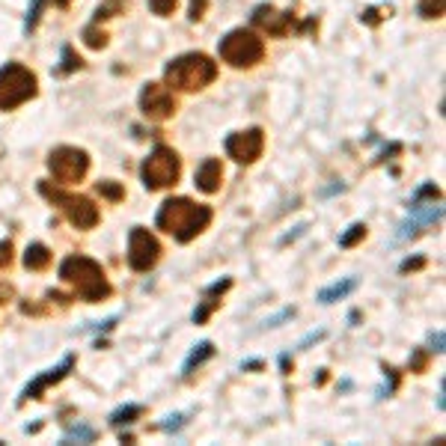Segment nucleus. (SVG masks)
Returning a JSON list of instances; mask_svg holds the SVG:
<instances>
[{"instance_id":"obj_1","label":"nucleus","mask_w":446,"mask_h":446,"mask_svg":"<svg viewBox=\"0 0 446 446\" xmlns=\"http://www.w3.org/2000/svg\"><path fill=\"white\" fill-rule=\"evenodd\" d=\"M208 223H212V208L194 203V200H188V196L164 200L158 208V215H155V227L170 232L179 244L194 241Z\"/></svg>"},{"instance_id":"obj_2","label":"nucleus","mask_w":446,"mask_h":446,"mask_svg":"<svg viewBox=\"0 0 446 446\" xmlns=\"http://www.w3.org/2000/svg\"><path fill=\"white\" fill-rule=\"evenodd\" d=\"M60 280L74 286L86 304H98V301H107L110 297V283L104 277L102 265L90 256H66L63 265H60Z\"/></svg>"},{"instance_id":"obj_3","label":"nucleus","mask_w":446,"mask_h":446,"mask_svg":"<svg viewBox=\"0 0 446 446\" xmlns=\"http://www.w3.org/2000/svg\"><path fill=\"white\" fill-rule=\"evenodd\" d=\"M164 78L170 86H176V90L194 93V90H203V86H208L217 78V66H215V60L205 54H182L167 63Z\"/></svg>"},{"instance_id":"obj_4","label":"nucleus","mask_w":446,"mask_h":446,"mask_svg":"<svg viewBox=\"0 0 446 446\" xmlns=\"http://www.w3.org/2000/svg\"><path fill=\"white\" fill-rule=\"evenodd\" d=\"M182 176V158L170 146H155L140 167V179L146 191H164L173 188Z\"/></svg>"},{"instance_id":"obj_5","label":"nucleus","mask_w":446,"mask_h":446,"mask_svg":"<svg viewBox=\"0 0 446 446\" xmlns=\"http://www.w3.org/2000/svg\"><path fill=\"white\" fill-rule=\"evenodd\" d=\"M217 51H220V57L227 60L229 66H235V69H250V66H256L259 60L265 57V42L259 39V36L253 33V30H232V33H227L220 39V45H217Z\"/></svg>"},{"instance_id":"obj_6","label":"nucleus","mask_w":446,"mask_h":446,"mask_svg":"<svg viewBox=\"0 0 446 446\" xmlns=\"http://www.w3.org/2000/svg\"><path fill=\"white\" fill-rule=\"evenodd\" d=\"M36 74L21 63H6L0 69V110H12L36 95Z\"/></svg>"},{"instance_id":"obj_7","label":"nucleus","mask_w":446,"mask_h":446,"mask_svg":"<svg viewBox=\"0 0 446 446\" xmlns=\"http://www.w3.org/2000/svg\"><path fill=\"white\" fill-rule=\"evenodd\" d=\"M39 194L45 200H51L57 208H63V215L69 217L72 227L78 229H93L98 223V208L93 205V200H86V196H78V194H66L54 188L51 182H39Z\"/></svg>"},{"instance_id":"obj_8","label":"nucleus","mask_w":446,"mask_h":446,"mask_svg":"<svg viewBox=\"0 0 446 446\" xmlns=\"http://www.w3.org/2000/svg\"><path fill=\"white\" fill-rule=\"evenodd\" d=\"M48 170L54 173V179L60 184H74L86 176L90 170V155L78 146H57L51 155H48Z\"/></svg>"},{"instance_id":"obj_9","label":"nucleus","mask_w":446,"mask_h":446,"mask_svg":"<svg viewBox=\"0 0 446 446\" xmlns=\"http://www.w3.org/2000/svg\"><path fill=\"white\" fill-rule=\"evenodd\" d=\"M158 259H161V244L158 238L149 229L143 227H134L128 232V265L131 271H152L158 265Z\"/></svg>"},{"instance_id":"obj_10","label":"nucleus","mask_w":446,"mask_h":446,"mask_svg":"<svg viewBox=\"0 0 446 446\" xmlns=\"http://www.w3.org/2000/svg\"><path fill=\"white\" fill-rule=\"evenodd\" d=\"M265 149V131L262 128H247V131H232L227 137V155L238 164H253L259 161Z\"/></svg>"},{"instance_id":"obj_11","label":"nucleus","mask_w":446,"mask_h":446,"mask_svg":"<svg viewBox=\"0 0 446 446\" xmlns=\"http://www.w3.org/2000/svg\"><path fill=\"white\" fill-rule=\"evenodd\" d=\"M140 110L152 122H164L176 114V98L164 83H146L140 93Z\"/></svg>"},{"instance_id":"obj_12","label":"nucleus","mask_w":446,"mask_h":446,"mask_svg":"<svg viewBox=\"0 0 446 446\" xmlns=\"http://www.w3.org/2000/svg\"><path fill=\"white\" fill-rule=\"evenodd\" d=\"M72 369H74V354H66L63 360H60L54 369H48L45 375L33 378V381L27 384V387L21 390V396H18V407H21L24 402H30V399H42V393H45L48 387H51V384H60V381H63Z\"/></svg>"},{"instance_id":"obj_13","label":"nucleus","mask_w":446,"mask_h":446,"mask_svg":"<svg viewBox=\"0 0 446 446\" xmlns=\"http://www.w3.org/2000/svg\"><path fill=\"white\" fill-rule=\"evenodd\" d=\"M250 21L256 24V27L268 30L271 36H286L295 27V15H292V12H277L274 6H256Z\"/></svg>"},{"instance_id":"obj_14","label":"nucleus","mask_w":446,"mask_h":446,"mask_svg":"<svg viewBox=\"0 0 446 446\" xmlns=\"http://www.w3.org/2000/svg\"><path fill=\"white\" fill-rule=\"evenodd\" d=\"M232 289V280L229 277H223V280H217V283H212L205 292H203V301H200V306L194 309V325H203V321L215 313V306L220 304V297L227 295Z\"/></svg>"},{"instance_id":"obj_15","label":"nucleus","mask_w":446,"mask_h":446,"mask_svg":"<svg viewBox=\"0 0 446 446\" xmlns=\"http://www.w3.org/2000/svg\"><path fill=\"white\" fill-rule=\"evenodd\" d=\"M220 182H223V167L217 158H205L200 167H196V176L194 184L200 188L203 194H217L220 191Z\"/></svg>"},{"instance_id":"obj_16","label":"nucleus","mask_w":446,"mask_h":446,"mask_svg":"<svg viewBox=\"0 0 446 446\" xmlns=\"http://www.w3.org/2000/svg\"><path fill=\"white\" fill-rule=\"evenodd\" d=\"M51 250H48L45 244L39 241H33L27 250H24V268H30V271H45L48 265H51Z\"/></svg>"},{"instance_id":"obj_17","label":"nucleus","mask_w":446,"mask_h":446,"mask_svg":"<svg viewBox=\"0 0 446 446\" xmlns=\"http://www.w3.org/2000/svg\"><path fill=\"white\" fill-rule=\"evenodd\" d=\"M212 357H215V342H200V345H196V349L188 354V360H184V366H182V375L184 378H188V375H194V369H200L205 360H212Z\"/></svg>"},{"instance_id":"obj_18","label":"nucleus","mask_w":446,"mask_h":446,"mask_svg":"<svg viewBox=\"0 0 446 446\" xmlns=\"http://www.w3.org/2000/svg\"><path fill=\"white\" fill-rule=\"evenodd\" d=\"M357 289V280L354 277H349V280H342V283H333V286H327V289H321L318 292V304H337V301H342V297H349L351 292Z\"/></svg>"},{"instance_id":"obj_19","label":"nucleus","mask_w":446,"mask_h":446,"mask_svg":"<svg viewBox=\"0 0 446 446\" xmlns=\"http://www.w3.org/2000/svg\"><path fill=\"white\" fill-rule=\"evenodd\" d=\"M140 414H143V405H122V407H116V411L110 414V423H114V426H128Z\"/></svg>"},{"instance_id":"obj_20","label":"nucleus","mask_w":446,"mask_h":446,"mask_svg":"<svg viewBox=\"0 0 446 446\" xmlns=\"http://www.w3.org/2000/svg\"><path fill=\"white\" fill-rule=\"evenodd\" d=\"M363 238H366V223H351V227L339 235V247L349 250V247H354L357 241H363Z\"/></svg>"},{"instance_id":"obj_21","label":"nucleus","mask_w":446,"mask_h":446,"mask_svg":"<svg viewBox=\"0 0 446 446\" xmlns=\"http://www.w3.org/2000/svg\"><path fill=\"white\" fill-rule=\"evenodd\" d=\"M74 440H78V443H93L95 440V431L90 426H72L60 443H74Z\"/></svg>"},{"instance_id":"obj_22","label":"nucleus","mask_w":446,"mask_h":446,"mask_svg":"<svg viewBox=\"0 0 446 446\" xmlns=\"http://www.w3.org/2000/svg\"><path fill=\"white\" fill-rule=\"evenodd\" d=\"M443 9H446V0H419L417 4V12L423 18H440Z\"/></svg>"},{"instance_id":"obj_23","label":"nucleus","mask_w":446,"mask_h":446,"mask_svg":"<svg viewBox=\"0 0 446 446\" xmlns=\"http://www.w3.org/2000/svg\"><path fill=\"white\" fill-rule=\"evenodd\" d=\"M95 191L102 194L104 200H110V203H119L122 196H126V191H122V184H119V182H110V179H107V182H98V184H95Z\"/></svg>"},{"instance_id":"obj_24","label":"nucleus","mask_w":446,"mask_h":446,"mask_svg":"<svg viewBox=\"0 0 446 446\" xmlns=\"http://www.w3.org/2000/svg\"><path fill=\"white\" fill-rule=\"evenodd\" d=\"M42 6H45V0H33L30 9H27V21H24V33H33L36 30V24H39V15H42Z\"/></svg>"},{"instance_id":"obj_25","label":"nucleus","mask_w":446,"mask_h":446,"mask_svg":"<svg viewBox=\"0 0 446 446\" xmlns=\"http://www.w3.org/2000/svg\"><path fill=\"white\" fill-rule=\"evenodd\" d=\"M122 9H126V4H122V0H104V4L95 9V24L102 21V18H110L114 12H122Z\"/></svg>"},{"instance_id":"obj_26","label":"nucleus","mask_w":446,"mask_h":446,"mask_svg":"<svg viewBox=\"0 0 446 446\" xmlns=\"http://www.w3.org/2000/svg\"><path fill=\"white\" fill-rule=\"evenodd\" d=\"M83 42L90 45V48H104V45H107V36H104V30L98 33V30H95V24H93V27H86V30H83Z\"/></svg>"},{"instance_id":"obj_27","label":"nucleus","mask_w":446,"mask_h":446,"mask_svg":"<svg viewBox=\"0 0 446 446\" xmlns=\"http://www.w3.org/2000/svg\"><path fill=\"white\" fill-rule=\"evenodd\" d=\"M74 69H81V57L66 45V48H63V66H60V72L69 74V72H74Z\"/></svg>"},{"instance_id":"obj_28","label":"nucleus","mask_w":446,"mask_h":446,"mask_svg":"<svg viewBox=\"0 0 446 446\" xmlns=\"http://www.w3.org/2000/svg\"><path fill=\"white\" fill-rule=\"evenodd\" d=\"M384 372H387V378H390V381H387V384H384V387L378 390V399H387V396H390L396 387H399V372H396V369H390V366L384 369Z\"/></svg>"},{"instance_id":"obj_29","label":"nucleus","mask_w":446,"mask_h":446,"mask_svg":"<svg viewBox=\"0 0 446 446\" xmlns=\"http://www.w3.org/2000/svg\"><path fill=\"white\" fill-rule=\"evenodd\" d=\"M387 9H393V6H369V9L363 12V15H360V21H363V24H369V27H375V24L384 18L381 12H387Z\"/></svg>"},{"instance_id":"obj_30","label":"nucleus","mask_w":446,"mask_h":446,"mask_svg":"<svg viewBox=\"0 0 446 446\" xmlns=\"http://www.w3.org/2000/svg\"><path fill=\"white\" fill-rule=\"evenodd\" d=\"M149 9H152L155 15H173L176 0H149Z\"/></svg>"},{"instance_id":"obj_31","label":"nucleus","mask_w":446,"mask_h":446,"mask_svg":"<svg viewBox=\"0 0 446 446\" xmlns=\"http://www.w3.org/2000/svg\"><path fill=\"white\" fill-rule=\"evenodd\" d=\"M184 426V414H173V417H167L164 423H161V428L164 431H179Z\"/></svg>"},{"instance_id":"obj_32","label":"nucleus","mask_w":446,"mask_h":446,"mask_svg":"<svg viewBox=\"0 0 446 446\" xmlns=\"http://www.w3.org/2000/svg\"><path fill=\"white\" fill-rule=\"evenodd\" d=\"M9 262H12V241L4 238L0 241V268H6Z\"/></svg>"},{"instance_id":"obj_33","label":"nucleus","mask_w":446,"mask_h":446,"mask_svg":"<svg viewBox=\"0 0 446 446\" xmlns=\"http://www.w3.org/2000/svg\"><path fill=\"white\" fill-rule=\"evenodd\" d=\"M205 6H208V0H191V18L200 21L203 12H205Z\"/></svg>"},{"instance_id":"obj_34","label":"nucleus","mask_w":446,"mask_h":446,"mask_svg":"<svg viewBox=\"0 0 446 446\" xmlns=\"http://www.w3.org/2000/svg\"><path fill=\"white\" fill-rule=\"evenodd\" d=\"M426 360H428V354H426V351H417V354L411 357V372H423V369H426Z\"/></svg>"},{"instance_id":"obj_35","label":"nucleus","mask_w":446,"mask_h":446,"mask_svg":"<svg viewBox=\"0 0 446 446\" xmlns=\"http://www.w3.org/2000/svg\"><path fill=\"white\" fill-rule=\"evenodd\" d=\"M426 265V259H405L402 262V274H407V271H419Z\"/></svg>"},{"instance_id":"obj_36","label":"nucleus","mask_w":446,"mask_h":446,"mask_svg":"<svg viewBox=\"0 0 446 446\" xmlns=\"http://www.w3.org/2000/svg\"><path fill=\"white\" fill-rule=\"evenodd\" d=\"M431 351H443V330H438V333H431Z\"/></svg>"},{"instance_id":"obj_37","label":"nucleus","mask_w":446,"mask_h":446,"mask_svg":"<svg viewBox=\"0 0 446 446\" xmlns=\"http://www.w3.org/2000/svg\"><path fill=\"white\" fill-rule=\"evenodd\" d=\"M6 297H12V289L6 283H0V304H6Z\"/></svg>"},{"instance_id":"obj_38","label":"nucleus","mask_w":446,"mask_h":446,"mask_svg":"<svg viewBox=\"0 0 446 446\" xmlns=\"http://www.w3.org/2000/svg\"><path fill=\"white\" fill-rule=\"evenodd\" d=\"M259 366H262L259 360H247V363H241V369H259Z\"/></svg>"},{"instance_id":"obj_39","label":"nucleus","mask_w":446,"mask_h":446,"mask_svg":"<svg viewBox=\"0 0 446 446\" xmlns=\"http://www.w3.org/2000/svg\"><path fill=\"white\" fill-rule=\"evenodd\" d=\"M280 366H283V372H289V354H283V357H280Z\"/></svg>"},{"instance_id":"obj_40","label":"nucleus","mask_w":446,"mask_h":446,"mask_svg":"<svg viewBox=\"0 0 446 446\" xmlns=\"http://www.w3.org/2000/svg\"><path fill=\"white\" fill-rule=\"evenodd\" d=\"M325 381H327V369H321V372H318V378H316V384H325Z\"/></svg>"},{"instance_id":"obj_41","label":"nucleus","mask_w":446,"mask_h":446,"mask_svg":"<svg viewBox=\"0 0 446 446\" xmlns=\"http://www.w3.org/2000/svg\"><path fill=\"white\" fill-rule=\"evenodd\" d=\"M54 4H57L60 9H66V6H69V0H54Z\"/></svg>"}]
</instances>
